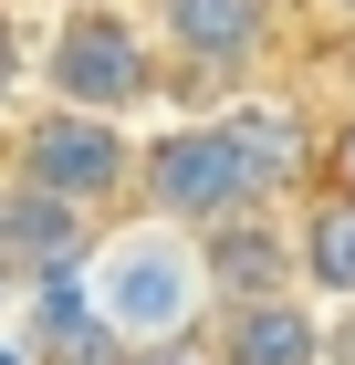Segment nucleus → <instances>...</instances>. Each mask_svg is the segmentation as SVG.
Here are the masks:
<instances>
[{
    "label": "nucleus",
    "instance_id": "20e7f679",
    "mask_svg": "<svg viewBox=\"0 0 355 365\" xmlns=\"http://www.w3.org/2000/svg\"><path fill=\"white\" fill-rule=\"evenodd\" d=\"M0 178H31V188L105 220L146 188V125H115V115H84V105H31L0 146Z\"/></svg>",
    "mask_w": 355,
    "mask_h": 365
},
{
    "label": "nucleus",
    "instance_id": "9d476101",
    "mask_svg": "<svg viewBox=\"0 0 355 365\" xmlns=\"http://www.w3.org/2000/svg\"><path fill=\"white\" fill-rule=\"evenodd\" d=\"M324 188H355V105L324 125Z\"/></svg>",
    "mask_w": 355,
    "mask_h": 365
},
{
    "label": "nucleus",
    "instance_id": "1a4fd4ad",
    "mask_svg": "<svg viewBox=\"0 0 355 365\" xmlns=\"http://www.w3.org/2000/svg\"><path fill=\"white\" fill-rule=\"evenodd\" d=\"M31 53H42V31H31L21 11H11V0H0V105H11V94L31 84Z\"/></svg>",
    "mask_w": 355,
    "mask_h": 365
},
{
    "label": "nucleus",
    "instance_id": "2eb2a0df",
    "mask_svg": "<svg viewBox=\"0 0 355 365\" xmlns=\"http://www.w3.org/2000/svg\"><path fill=\"white\" fill-rule=\"evenodd\" d=\"M0 313H11V282H0Z\"/></svg>",
    "mask_w": 355,
    "mask_h": 365
},
{
    "label": "nucleus",
    "instance_id": "9b49d317",
    "mask_svg": "<svg viewBox=\"0 0 355 365\" xmlns=\"http://www.w3.org/2000/svg\"><path fill=\"white\" fill-rule=\"evenodd\" d=\"M324 365H355V303H324Z\"/></svg>",
    "mask_w": 355,
    "mask_h": 365
},
{
    "label": "nucleus",
    "instance_id": "423d86ee",
    "mask_svg": "<svg viewBox=\"0 0 355 365\" xmlns=\"http://www.w3.org/2000/svg\"><path fill=\"white\" fill-rule=\"evenodd\" d=\"M94 240H105L94 209L31 188V178H0V282H11L21 303H31V292H53V282H84Z\"/></svg>",
    "mask_w": 355,
    "mask_h": 365
},
{
    "label": "nucleus",
    "instance_id": "f257e3e1",
    "mask_svg": "<svg viewBox=\"0 0 355 365\" xmlns=\"http://www.w3.org/2000/svg\"><path fill=\"white\" fill-rule=\"evenodd\" d=\"M314 157L324 146H314L293 94H230V105H199V115H157L136 209L209 230V240L241 220H293L303 188H314Z\"/></svg>",
    "mask_w": 355,
    "mask_h": 365
},
{
    "label": "nucleus",
    "instance_id": "f03ea898",
    "mask_svg": "<svg viewBox=\"0 0 355 365\" xmlns=\"http://www.w3.org/2000/svg\"><path fill=\"white\" fill-rule=\"evenodd\" d=\"M219 251L209 230H178L157 209L136 220H115L84 261V313H94V334L115 344L126 365H167V355H199L219 334Z\"/></svg>",
    "mask_w": 355,
    "mask_h": 365
},
{
    "label": "nucleus",
    "instance_id": "7ed1b4c3",
    "mask_svg": "<svg viewBox=\"0 0 355 365\" xmlns=\"http://www.w3.org/2000/svg\"><path fill=\"white\" fill-rule=\"evenodd\" d=\"M167 84H178V73H167V42H157V21H146V0H53V11H42V53H31V94H42V105L157 125Z\"/></svg>",
    "mask_w": 355,
    "mask_h": 365
},
{
    "label": "nucleus",
    "instance_id": "6e6552de",
    "mask_svg": "<svg viewBox=\"0 0 355 365\" xmlns=\"http://www.w3.org/2000/svg\"><path fill=\"white\" fill-rule=\"evenodd\" d=\"M293 272L314 303H355V188H303L293 209Z\"/></svg>",
    "mask_w": 355,
    "mask_h": 365
},
{
    "label": "nucleus",
    "instance_id": "ddd939ff",
    "mask_svg": "<svg viewBox=\"0 0 355 365\" xmlns=\"http://www.w3.org/2000/svg\"><path fill=\"white\" fill-rule=\"evenodd\" d=\"M314 11H324V21H355V0H314Z\"/></svg>",
    "mask_w": 355,
    "mask_h": 365
},
{
    "label": "nucleus",
    "instance_id": "39448f33",
    "mask_svg": "<svg viewBox=\"0 0 355 365\" xmlns=\"http://www.w3.org/2000/svg\"><path fill=\"white\" fill-rule=\"evenodd\" d=\"M146 21L167 42V73L209 84V105L261 94V73L282 53V0H146Z\"/></svg>",
    "mask_w": 355,
    "mask_h": 365
},
{
    "label": "nucleus",
    "instance_id": "f8f14e48",
    "mask_svg": "<svg viewBox=\"0 0 355 365\" xmlns=\"http://www.w3.org/2000/svg\"><path fill=\"white\" fill-rule=\"evenodd\" d=\"M0 365H42V344H31V324H11V313H0Z\"/></svg>",
    "mask_w": 355,
    "mask_h": 365
},
{
    "label": "nucleus",
    "instance_id": "0eeeda50",
    "mask_svg": "<svg viewBox=\"0 0 355 365\" xmlns=\"http://www.w3.org/2000/svg\"><path fill=\"white\" fill-rule=\"evenodd\" d=\"M219 365H324V303L314 292H241L219 303Z\"/></svg>",
    "mask_w": 355,
    "mask_h": 365
},
{
    "label": "nucleus",
    "instance_id": "4468645a",
    "mask_svg": "<svg viewBox=\"0 0 355 365\" xmlns=\"http://www.w3.org/2000/svg\"><path fill=\"white\" fill-rule=\"evenodd\" d=\"M167 365H219V355H209V344H199V355H167Z\"/></svg>",
    "mask_w": 355,
    "mask_h": 365
}]
</instances>
